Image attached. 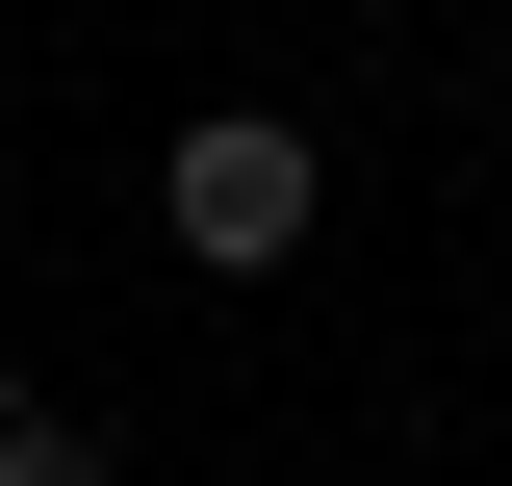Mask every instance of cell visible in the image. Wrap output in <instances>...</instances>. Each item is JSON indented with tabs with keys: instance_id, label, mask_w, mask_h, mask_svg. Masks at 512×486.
Here are the masks:
<instances>
[{
	"instance_id": "cell-1",
	"label": "cell",
	"mask_w": 512,
	"mask_h": 486,
	"mask_svg": "<svg viewBox=\"0 0 512 486\" xmlns=\"http://www.w3.org/2000/svg\"><path fill=\"white\" fill-rule=\"evenodd\" d=\"M154 231H180L205 282H282V256L333 231V154L282 103H205V128H154Z\"/></svg>"
},
{
	"instance_id": "cell-4",
	"label": "cell",
	"mask_w": 512,
	"mask_h": 486,
	"mask_svg": "<svg viewBox=\"0 0 512 486\" xmlns=\"http://www.w3.org/2000/svg\"><path fill=\"white\" fill-rule=\"evenodd\" d=\"M0 26H26V0H0Z\"/></svg>"
},
{
	"instance_id": "cell-3",
	"label": "cell",
	"mask_w": 512,
	"mask_h": 486,
	"mask_svg": "<svg viewBox=\"0 0 512 486\" xmlns=\"http://www.w3.org/2000/svg\"><path fill=\"white\" fill-rule=\"evenodd\" d=\"M0 282H26V205H0Z\"/></svg>"
},
{
	"instance_id": "cell-2",
	"label": "cell",
	"mask_w": 512,
	"mask_h": 486,
	"mask_svg": "<svg viewBox=\"0 0 512 486\" xmlns=\"http://www.w3.org/2000/svg\"><path fill=\"white\" fill-rule=\"evenodd\" d=\"M0 486H128V435L103 410H0Z\"/></svg>"
}]
</instances>
